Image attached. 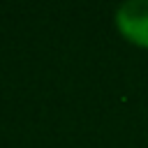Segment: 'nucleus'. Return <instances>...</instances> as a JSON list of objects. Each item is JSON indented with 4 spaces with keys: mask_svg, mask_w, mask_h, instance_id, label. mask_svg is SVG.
Returning a JSON list of instances; mask_svg holds the SVG:
<instances>
[{
    "mask_svg": "<svg viewBox=\"0 0 148 148\" xmlns=\"http://www.w3.org/2000/svg\"><path fill=\"white\" fill-rule=\"evenodd\" d=\"M118 32L134 46L148 49V0H127L116 9Z\"/></svg>",
    "mask_w": 148,
    "mask_h": 148,
    "instance_id": "nucleus-1",
    "label": "nucleus"
}]
</instances>
